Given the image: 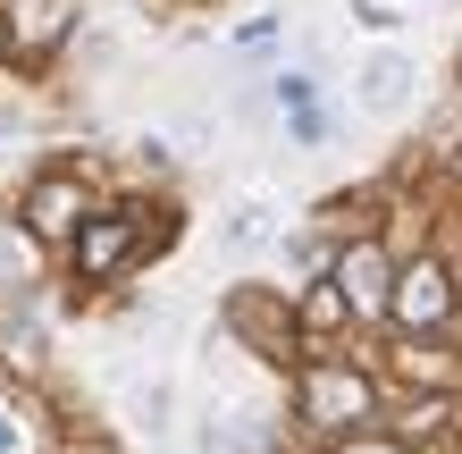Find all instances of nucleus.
<instances>
[{"label": "nucleus", "instance_id": "obj_1", "mask_svg": "<svg viewBox=\"0 0 462 454\" xmlns=\"http://www.w3.org/2000/svg\"><path fill=\"white\" fill-rule=\"evenodd\" d=\"M169 236H177L169 210H152V202L93 210V219L76 227V270H85V278H118V270H134V261H152Z\"/></svg>", "mask_w": 462, "mask_h": 454}, {"label": "nucleus", "instance_id": "obj_2", "mask_svg": "<svg viewBox=\"0 0 462 454\" xmlns=\"http://www.w3.org/2000/svg\"><path fill=\"white\" fill-rule=\"evenodd\" d=\"M294 412L311 430H328V438H353L362 421H378V379L353 370V362H311L303 387H294Z\"/></svg>", "mask_w": 462, "mask_h": 454}, {"label": "nucleus", "instance_id": "obj_3", "mask_svg": "<svg viewBox=\"0 0 462 454\" xmlns=\"http://www.w3.org/2000/svg\"><path fill=\"white\" fill-rule=\"evenodd\" d=\"M227 329L244 337V354H261V362H294V354H303V303H278V295H269V286H236V295H227Z\"/></svg>", "mask_w": 462, "mask_h": 454}, {"label": "nucleus", "instance_id": "obj_4", "mask_svg": "<svg viewBox=\"0 0 462 454\" xmlns=\"http://www.w3.org/2000/svg\"><path fill=\"white\" fill-rule=\"evenodd\" d=\"M328 278L345 286L353 320H387V311H395V261L378 253L370 236H353V245H337V253H328Z\"/></svg>", "mask_w": 462, "mask_h": 454}, {"label": "nucleus", "instance_id": "obj_5", "mask_svg": "<svg viewBox=\"0 0 462 454\" xmlns=\"http://www.w3.org/2000/svg\"><path fill=\"white\" fill-rule=\"evenodd\" d=\"M85 219H93V185L76 169H42L34 194H25V227H34L42 245H60V236H76Z\"/></svg>", "mask_w": 462, "mask_h": 454}, {"label": "nucleus", "instance_id": "obj_6", "mask_svg": "<svg viewBox=\"0 0 462 454\" xmlns=\"http://www.w3.org/2000/svg\"><path fill=\"white\" fill-rule=\"evenodd\" d=\"M412 93H420V68L403 60V51H370V60L353 68V101H362L370 118H403Z\"/></svg>", "mask_w": 462, "mask_h": 454}, {"label": "nucleus", "instance_id": "obj_7", "mask_svg": "<svg viewBox=\"0 0 462 454\" xmlns=\"http://www.w3.org/2000/svg\"><path fill=\"white\" fill-rule=\"evenodd\" d=\"M403 329H438V320H454V278L446 261H412V270H395V311Z\"/></svg>", "mask_w": 462, "mask_h": 454}, {"label": "nucleus", "instance_id": "obj_8", "mask_svg": "<svg viewBox=\"0 0 462 454\" xmlns=\"http://www.w3.org/2000/svg\"><path fill=\"white\" fill-rule=\"evenodd\" d=\"M34 286H42V236L25 227V210H17V219H0V303L34 295Z\"/></svg>", "mask_w": 462, "mask_h": 454}, {"label": "nucleus", "instance_id": "obj_9", "mask_svg": "<svg viewBox=\"0 0 462 454\" xmlns=\"http://www.w3.org/2000/svg\"><path fill=\"white\" fill-rule=\"evenodd\" d=\"M194 454H269V430L253 412H236V404H210L194 421Z\"/></svg>", "mask_w": 462, "mask_h": 454}, {"label": "nucleus", "instance_id": "obj_10", "mask_svg": "<svg viewBox=\"0 0 462 454\" xmlns=\"http://www.w3.org/2000/svg\"><path fill=\"white\" fill-rule=\"evenodd\" d=\"M269 245H286V227H278V210H269V202H236L227 219H219V253L227 261H253Z\"/></svg>", "mask_w": 462, "mask_h": 454}, {"label": "nucleus", "instance_id": "obj_11", "mask_svg": "<svg viewBox=\"0 0 462 454\" xmlns=\"http://www.w3.org/2000/svg\"><path fill=\"white\" fill-rule=\"evenodd\" d=\"M353 320V303H345V286L337 278H319L311 295H303V329H345Z\"/></svg>", "mask_w": 462, "mask_h": 454}, {"label": "nucleus", "instance_id": "obj_12", "mask_svg": "<svg viewBox=\"0 0 462 454\" xmlns=\"http://www.w3.org/2000/svg\"><path fill=\"white\" fill-rule=\"evenodd\" d=\"M17 34L51 51V42H60V34H68V0H42V9H25V25H17Z\"/></svg>", "mask_w": 462, "mask_h": 454}, {"label": "nucleus", "instance_id": "obj_13", "mask_svg": "<svg viewBox=\"0 0 462 454\" xmlns=\"http://www.w3.org/2000/svg\"><path fill=\"white\" fill-rule=\"evenodd\" d=\"M134 412H143V430H169V387H160V379H152L143 395H134Z\"/></svg>", "mask_w": 462, "mask_h": 454}, {"label": "nucleus", "instance_id": "obj_14", "mask_svg": "<svg viewBox=\"0 0 462 454\" xmlns=\"http://www.w3.org/2000/svg\"><path fill=\"white\" fill-rule=\"evenodd\" d=\"M337 454H412V446H395V438H337Z\"/></svg>", "mask_w": 462, "mask_h": 454}, {"label": "nucleus", "instance_id": "obj_15", "mask_svg": "<svg viewBox=\"0 0 462 454\" xmlns=\"http://www.w3.org/2000/svg\"><path fill=\"white\" fill-rule=\"evenodd\" d=\"M353 25H370V34H387V25H395V9H387V0H362V9H353Z\"/></svg>", "mask_w": 462, "mask_h": 454}, {"label": "nucleus", "instance_id": "obj_16", "mask_svg": "<svg viewBox=\"0 0 462 454\" xmlns=\"http://www.w3.org/2000/svg\"><path fill=\"white\" fill-rule=\"evenodd\" d=\"M0 454H25V421H17L9 404H0Z\"/></svg>", "mask_w": 462, "mask_h": 454}, {"label": "nucleus", "instance_id": "obj_17", "mask_svg": "<svg viewBox=\"0 0 462 454\" xmlns=\"http://www.w3.org/2000/svg\"><path fill=\"white\" fill-rule=\"evenodd\" d=\"M9 42H17V17H0V51H9Z\"/></svg>", "mask_w": 462, "mask_h": 454}, {"label": "nucleus", "instance_id": "obj_18", "mask_svg": "<svg viewBox=\"0 0 462 454\" xmlns=\"http://www.w3.org/2000/svg\"><path fill=\"white\" fill-rule=\"evenodd\" d=\"M68 454H118V446H93V438H85V446H68Z\"/></svg>", "mask_w": 462, "mask_h": 454}, {"label": "nucleus", "instance_id": "obj_19", "mask_svg": "<svg viewBox=\"0 0 462 454\" xmlns=\"http://www.w3.org/2000/svg\"><path fill=\"white\" fill-rule=\"evenodd\" d=\"M0 126H9V118H0Z\"/></svg>", "mask_w": 462, "mask_h": 454}]
</instances>
